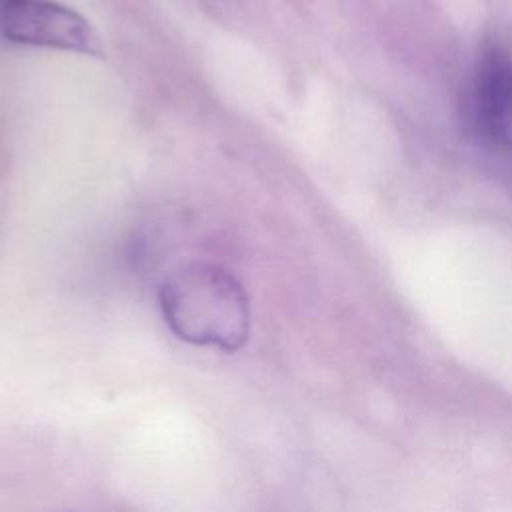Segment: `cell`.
Instances as JSON below:
<instances>
[{"label":"cell","instance_id":"obj_3","mask_svg":"<svg viewBox=\"0 0 512 512\" xmlns=\"http://www.w3.org/2000/svg\"><path fill=\"white\" fill-rule=\"evenodd\" d=\"M466 120L480 140L512 156V56L502 46H486L476 60Z\"/></svg>","mask_w":512,"mask_h":512},{"label":"cell","instance_id":"obj_2","mask_svg":"<svg viewBox=\"0 0 512 512\" xmlns=\"http://www.w3.org/2000/svg\"><path fill=\"white\" fill-rule=\"evenodd\" d=\"M0 36L26 46L102 56L90 22L56 0H0Z\"/></svg>","mask_w":512,"mask_h":512},{"label":"cell","instance_id":"obj_1","mask_svg":"<svg viewBox=\"0 0 512 512\" xmlns=\"http://www.w3.org/2000/svg\"><path fill=\"white\" fill-rule=\"evenodd\" d=\"M166 326L194 346L240 350L250 336V302L240 280L210 262L176 268L160 286Z\"/></svg>","mask_w":512,"mask_h":512}]
</instances>
